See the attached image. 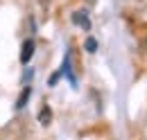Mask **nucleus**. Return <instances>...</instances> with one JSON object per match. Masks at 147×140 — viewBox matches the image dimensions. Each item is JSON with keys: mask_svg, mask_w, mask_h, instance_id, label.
<instances>
[{"mask_svg": "<svg viewBox=\"0 0 147 140\" xmlns=\"http://www.w3.org/2000/svg\"><path fill=\"white\" fill-rule=\"evenodd\" d=\"M32 54H34V41H25L23 52H20V61H23V63H27V61L32 59Z\"/></svg>", "mask_w": 147, "mask_h": 140, "instance_id": "1", "label": "nucleus"}, {"mask_svg": "<svg viewBox=\"0 0 147 140\" xmlns=\"http://www.w3.org/2000/svg\"><path fill=\"white\" fill-rule=\"evenodd\" d=\"M73 20L77 23V25H82L84 30H88V27H91V20L86 18V11H77V14L73 16Z\"/></svg>", "mask_w": 147, "mask_h": 140, "instance_id": "2", "label": "nucleus"}, {"mask_svg": "<svg viewBox=\"0 0 147 140\" xmlns=\"http://www.w3.org/2000/svg\"><path fill=\"white\" fill-rule=\"evenodd\" d=\"M38 120H41V124H50V120H52V111H50L48 106H45V108H41Z\"/></svg>", "mask_w": 147, "mask_h": 140, "instance_id": "3", "label": "nucleus"}, {"mask_svg": "<svg viewBox=\"0 0 147 140\" xmlns=\"http://www.w3.org/2000/svg\"><path fill=\"white\" fill-rule=\"evenodd\" d=\"M30 93H32V88L27 86V88H25V90H23V95H20V97H18V102H16V108H23V106H25V102L30 100Z\"/></svg>", "mask_w": 147, "mask_h": 140, "instance_id": "4", "label": "nucleus"}, {"mask_svg": "<svg viewBox=\"0 0 147 140\" xmlns=\"http://www.w3.org/2000/svg\"><path fill=\"white\" fill-rule=\"evenodd\" d=\"M95 48H97L95 38H88V41H86V50H88V52H95Z\"/></svg>", "mask_w": 147, "mask_h": 140, "instance_id": "5", "label": "nucleus"}]
</instances>
